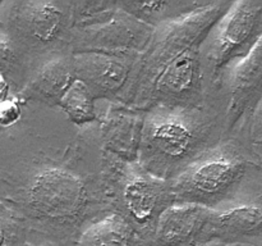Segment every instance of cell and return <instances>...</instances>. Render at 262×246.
<instances>
[{"label": "cell", "mask_w": 262, "mask_h": 246, "mask_svg": "<svg viewBox=\"0 0 262 246\" xmlns=\"http://www.w3.org/2000/svg\"><path fill=\"white\" fill-rule=\"evenodd\" d=\"M2 202L19 213L30 224L33 242L50 241L76 246L87 225L110 212L104 174L82 173L76 164L42 159L19 173H3Z\"/></svg>", "instance_id": "cell-1"}, {"label": "cell", "mask_w": 262, "mask_h": 246, "mask_svg": "<svg viewBox=\"0 0 262 246\" xmlns=\"http://www.w3.org/2000/svg\"><path fill=\"white\" fill-rule=\"evenodd\" d=\"M225 138L220 113L201 108L154 107L145 114L138 163L159 178L173 181Z\"/></svg>", "instance_id": "cell-2"}, {"label": "cell", "mask_w": 262, "mask_h": 246, "mask_svg": "<svg viewBox=\"0 0 262 246\" xmlns=\"http://www.w3.org/2000/svg\"><path fill=\"white\" fill-rule=\"evenodd\" d=\"M176 204L217 210L262 197V169L250 145L224 138L173 179Z\"/></svg>", "instance_id": "cell-3"}, {"label": "cell", "mask_w": 262, "mask_h": 246, "mask_svg": "<svg viewBox=\"0 0 262 246\" xmlns=\"http://www.w3.org/2000/svg\"><path fill=\"white\" fill-rule=\"evenodd\" d=\"M105 189L112 209L120 213L152 246L160 217L176 204L173 181L159 178L136 163L102 160Z\"/></svg>", "instance_id": "cell-4"}, {"label": "cell", "mask_w": 262, "mask_h": 246, "mask_svg": "<svg viewBox=\"0 0 262 246\" xmlns=\"http://www.w3.org/2000/svg\"><path fill=\"white\" fill-rule=\"evenodd\" d=\"M0 31H4L31 61L67 53L73 31L72 2H2Z\"/></svg>", "instance_id": "cell-5"}, {"label": "cell", "mask_w": 262, "mask_h": 246, "mask_svg": "<svg viewBox=\"0 0 262 246\" xmlns=\"http://www.w3.org/2000/svg\"><path fill=\"white\" fill-rule=\"evenodd\" d=\"M232 2L209 0L196 12L156 28L147 50L136 67L133 79L120 104L135 109L156 74L191 49L201 46Z\"/></svg>", "instance_id": "cell-6"}, {"label": "cell", "mask_w": 262, "mask_h": 246, "mask_svg": "<svg viewBox=\"0 0 262 246\" xmlns=\"http://www.w3.org/2000/svg\"><path fill=\"white\" fill-rule=\"evenodd\" d=\"M262 37V0L232 2L201 46L207 101L228 69L245 58Z\"/></svg>", "instance_id": "cell-7"}, {"label": "cell", "mask_w": 262, "mask_h": 246, "mask_svg": "<svg viewBox=\"0 0 262 246\" xmlns=\"http://www.w3.org/2000/svg\"><path fill=\"white\" fill-rule=\"evenodd\" d=\"M262 100V37L243 59L224 74L219 90L209 102L220 113L225 138L246 128Z\"/></svg>", "instance_id": "cell-8"}, {"label": "cell", "mask_w": 262, "mask_h": 246, "mask_svg": "<svg viewBox=\"0 0 262 246\" xmlns=\"http://www.w3.org/2000/svg\"><path fill=\"white\" fill-rule=\"evenodd\" d=\"M201 46L191 49L166 64L156 74L135 109L147 112L154 107H205L207 104V89Z\"/></svg>", "instance_id": "cell-9"}, {"label": "cell", "mask_w": 262, "mask_h": 246, "mask_svg": "<svg viewBox=\"0 0 262 246\" xmlns=\"http://www.w3.org/2000/svg\"><path fill=\"white\" fill-rule=\"evenodd\" d=\"M155 28L115 8L83 27L73 28L71 53H120L142 55L152 40Z\"/></svg>", "instance_id": "cell-10"}, {"label": "cell", "mask_w": 262, "mask_h": 246, "mask_svg": "<svg viewBox=\"0 0 262 246\" xmlns=\"http://www.w3.org/2000/svg\"><path fill=\"white\" fill-rule=\"evenodd\" d=\"M141 56L120 53H72L77 78L91 91L95 100L120 104L133 79Z\"/></svg>", "instance_id": "cell-11"}, {"label": "cell", "mask_w": 262, "mask_h": 246, "mask_svg": "<svg viewBox=\"0 0 262 246\" xmlns=\"http://www.w3.org/2000/svg\"><path fill=\"white\" fill-rule=\"evenodd\" d=\"M146 112L112 102L99 119V146L102 160L136 163L140 155Z\"/></svg>", "instance_id": "cell-12"}, {"label": "cell", "mask_w": 262, "mask_h": 246, "mask_svg": "<svg viewBox=\"0 0 262 246\" xmlns=\"http://www.w3.org/2000/svg\"><path fill=\"white\" fill-rule=\"evenodd\" d=\"M262 246V197L212 210L204 243Z\"/></svg>", "instance_id": "cell-13"}, {"label": "cell", "mask_w": 262, "mask_h": 246, "mask_svg": "<svg viewBox=\"0 0 262 246\" xmlns=\"http://www.w3.org/2000/svg\"><path fill=\"white\" fill-rule=\"evenodd\" d=\"M212 209L174 204L160 217L152 246H197L204 243Z\"/></svg>", "instance_id": "cell-14"}, {"label": "cell", "mask_w": 262, "mask_h": 246, "mask_svg": "<svg viewBox=\"0 0 262 246\" xmlns=\"http://www.w3.org/2000/svg\"><path fill=\"white\" fill-rule=\"evenodd\" d=\"M76 79L72 53L56 54L35 69L20 92V97L23 101L31 100L48 107H58L61 97Z\"/></svg>", "instance_id": "cell-15"}, {"label": "cell", "mask_w": 262, "mask_h": 246, "mask_svg": "<svg viewBox=\"0 0 262 246\" xmlns=\"http://www.w3.org/2000/svg\"><path fill=\"white\" fill-rule=\"evenodd\" d=\"M76 246H150L127 218L115 210L87 225Z\"/></svg>", "instance_id": "cell-16"}, {"label": "cell", "mask_w": 262, "mask_h": 246, "mask_svg": "<svg viewBox=\"0 0 262 246\" xmlns=\"http://www.w3.org/2000/svg\"><path fill=\"white\" fill-rule=\"evenodd\" d=\"M209 2L202 0H161V2H136L119 0L118 4L127 13L152 28L179 19L205 7Z\"/></svg>", "instance_id": "cell-17"}, {"label": "cell", "mask_w": 262, "mask_h": 246, "mask_svg": "<svg viewBox=\"0 0 262 246\" xmlns=\"http://www.w3.org/2000/svg\"><path fill=\"white\" fill-rule=\"evenodd\" d=\"M95 97L89 87L77 78L59 101L58 108L68 120L79 128H86L99 120Z\"/></svg>", "instance_id": "cell-18"}, {"label": "cell", "mask_w": 262, "mask_h": 246, "mask_svg": "<svg viewBox=\"0 0 262 246\" xmlns=\"http://www.w3.org/2000/svg\"><path fill=\"white\" fill-rule=\"evenodd\" d=\"M31 228L27 220L18 212L0 204V246H28L31 243Z\"/></svg>", "instance_id": "cell-19"}, {"label": "cell", "mask_w": 262, "mask_h": 246, "mask_svg": "<svg viewBox=\"0 0 262 246\" xmlns=\"http://www.w3.org/2000/svg\"><path fill=\"white\" fill-rule=\"evenodd\" d=\"M118 7L115 0H77L72 2L73 28L91 25Z\"/></svg>", "instance_id": "cell-20"}, {"label": "cell", "mask_w": 262, "mask_h": 246, "mask_svg": "<svg viewBox=\"0 0 262 246\" xmlns=\"http://www.w3.org/2000/svg\"><path fill=\"white\" fill-rule=\"evenodd\" d=\"M22 100L19 95H15L5 101H0V123L3 128H10L19 122L22 117Z\"/></svg>", "instance_id": "cell-21"}, {"label": "cell", "mask_w": 262, "mask_h": 246, "mask_svg": "<svg viewBox=\"0 0 262 246\" xmlns=\"http://www.w3.org/2000/svg\"><path fill=\"white\" fill-rule=\"evenodd\" d=\"M246 131H247L248 145H262V100L255 109L253 114L251 115L250 120L246 126Z\"/></svg>", "instance_id": "cell-22"}, {"label": "cell", "mask_w": 262, "mask_h": 246, "mask_svg": "<svg viewBox=\"0 0 262 246\" xmlns=\"http://www.w3.org/2000/svg\"><path fill=\"white\" fill-rule=\"evenodd\" d=\"M251 151H252V155L255 158L256 163L258 164V167L262 169V145H255V146H251Z\"/></svg>", "instance_id": "cell-23"}, {"label": "cell", "mask_w": 262, "mask_h": 246, "mask_svg": "<svg viewBox=\"0 0 262 246\" xmlns=\"http://www.w3.org/2000/svg\"><path fill=\"white\" fill-rule=\"evenodd\" d=\"M28 246H58V245L54 242H50V241H41V242H31Z\"/></svg>", "instance_id": "cell-24"}, {"label": "cell", "mask_w": 262, "mask_h": 246, "mask_svg": "<svg viewBox=\"0 0 262 246\" xmlns=\"http://www.w3.org/2000/svg\"><path fill=\"white\" fill-rule=\"evenodd\" d=\"M197 246H228V243H223V242H209V243H201V245Z\"/></svg>", "instance_id": "cell-25"}, {"label": "cell", "mask_w": 262, "mask_h": 246, "mask_svg": "<svg viewBox=\"0 0 262 246\" xmlns=\"http://www.w3.org/2000/svg\"><path fill=\"white\" fill-rule=\"evenodd\" d=\"M228 246H251V245H242V243H228Z\"/></svg>", "instance_id": "cell-26"}]
</instances>
